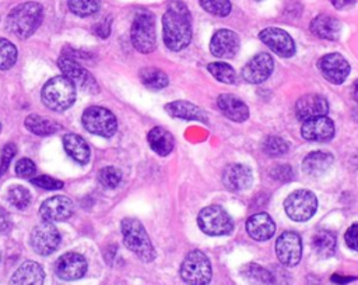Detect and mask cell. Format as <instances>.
I'll return each mask as SVG.
<instances>
[{
	"mask_svg": "<svg viewBox=\"0 0 358 285\" xmlns=\"http://www.w3.org/2000/svg\"><path fill=\"white\" fill-rule=\"evenodd\" d=\"M162 36L166 48L173 52L185 49L192 41V17L185 3L173 0L162 15Z\"/></svg>",
	"mask_w": 358,
	"mask_h": 285,
	"instance_id": "6da1fadb",
	"label": "cell"
},
{
	"mask_svg": "<svg viewBox=\"0 0 358 285\" xmlns=\"http://www.w3.org/2000/svg\"><path fill=\"white\" fill-rule=\"evenodd\" d=\"M43 7L36 1H25L14 7L7 17V29L17 38H29L41 25Z\"/></svg>",
	"mask_w": 358,
	"mask_h": 285,
	"instance_id": "7a4b0ae2",
	"label": "cell"
},
{
	"mask_svg": "<svg viewBox=\"0 0 358 285\" xmlns=\"http://www.w3.org/2000/svg\"><path fill=\"white\" fill-rule=\"evenodd\" d=\"M77 89L71 80L66 75H56L50 78L42 88V102L46 108L55 112L69 109L76 101Z\"/></svg>",
	"mask_w": 358,
	"mask_h": 285,
	"instance_id": "3957f363",
	"label": "cell"
},
{
	"mask_svg": "<svg viewBox=\"0 0 358 285\" xmlns=\"http://www.w3.org/2000/svg\"><path fill=\"white\" fill-rule=\"evenodd\" d=\"M123 243L141 261L150 263L155 258V249L148 238L147 231L137 218H124L120 224Z\"/></svg>",
	"mask_w": 358,
	"mask_h": 285,
	"instance_id": "277c9868",
	"label": "cell"
},
{
	"mask_svg": "<svg viewBox=\"0 0 358 285\" xmlns=\"http://www.w3.org/2000/svg\"><path fill=\"white\" fill-rule=\"evenodd\" d=\"M213 270L208 257L200 250H192L180 264V277L187 285H207Z\"/></svg>",
	"mask_w": 358,
	"mask_h": 285,
	"instance_id": "5b68a950",
	"label": "cell"
},
{
	"mask_svg": "<svg viewBox=\"0 0 358 285\" xmlns=\"http://www.w3.org/2000/svg\"><path fill=\"white\" fill-rule=\"evenodd\" d=\"M130 35L136 50H138L140 53L152 52L157 46L154 15L148 11L137 13L131 24Z\"/></svg>",
	"mask_w": 358,
	"mask_h": 285,
	"instance_id": "8992f818",
	"label": "cell"
},
{
	"mask_svg": "<svg viewBox=\"0 0 358 285\" xmlns=\"http://www.w3.org/2000/svg\"><path fill=\"white\" fill-rule=\"evenodd\" d=\"M200 229L210 236L229 235L234 231V221L220 205L204 207L197 217Z\"/></svg>",
	"mask_w": 358,
	"mask_h": 285,
	"instance_id": "52a82bcc",
	"label": "cell"
},
{
	"mask_svg": "<svg viewBox=\"0 0 358 285\" xmlns=\"http://www.w3.org/2000/svg\"><path fill=\"white\" fill-rule=\"evenodd\" d=\"M81 122L87 131L101 137H112L117 129L115 115L102 106L87 108L83 113Z\"/></svg>",
	"mask_w": 358,
	"mask_h": 285,
	"instance_id": "ba28073f",
	"label": "cell"
},
{
	"mask_svg": "<svg viewBox=\"0 0 358 285\" xmlns=\"http://www.w3.org/2000/svg\"><path fill=\"white\" fill-rule=\"evenodd\" d=\"M317 208V198L309 190H295L284 201V210L287 215L296 222L309 219Z\"/></svg>",
	"mask_w": 358,
	"mask_h": 285,
	"instance_id": "9c48e42d",
	"label": "cell"
},
{
	"mask_svg": "<svg viewBox=\"0 0 358 285\" xmlns=\"http://www.w3.org/2000/svg\"><path fill=\"white\" fill-rule=\"evenodd\" d=\"M57 66L62 70L63 75H66L69 80H71L76 87H78L87 92H91V94H96L99 91V85L95 81V78L74 59L62 56L57 60Z\"/></svg>",
	"mask_w": 358,
	"mask_h": 285,
	"instance_id": "30bf717a",
	"label": "cell"
},
{
	"mask_svg": "<svg viewBox=\"0 0 358 285\" xmlns=\"http://www.w3.org/2000/svg\"><path fill=\"white\" fill-rule=\"evenodd\" d=\"M60 243V233L57 228L48 221L38 224L31 232V246L35 253L41 256L52 254Z\"/></svg>",
	"mask_w": 358,
	"mask_h": 285,
	"instance_id": "8fae6325",
	"label": "cell"
},
{
	"mask_svg": "<svg viewBox=\"0 0 358 285\" xmlns=\"http://www.w3.org/2000/svg\"><path fill=\"white\" fill-rule=\"evenodd\" d=\"M275 254L282 265L294 267L302 256V242L296 232H282L275 242Z\"/></svg>",
	"mask_w": 358,
	"mask_h": 285,
	"instance_id": "7c38bea8",
	"label": "cell"
},
{
	"mask_svg": "<svg viewBox=\"0 0 358 285\" xmlns=\"http://www.w3.org/2000/svg\"><path fill=\"white\" fill-rule=\"evenodd\" d=\"M317 68L331 84H341L350 74V64L340 53H329L319 59Z\"/></svg>",
	"mask_w": 358,
	"mask_h": 285,
	"instance_id": "4fadbf2b",
	"label": "cell"
},
{
	"mask_svg": "<svg viewBox=\"0 0 358 285\" xmlns=\"http://www.w3.org/2000/svg\"><path fill=\"white\" fill-rule=\"evenodd\" d=\"M260 41L270 48L274 53L282 57H291L295 53V43L294 39L281 28H264L259 34Z\"/></svg>",
	"mask_w": 358,
	"mask_h": 285,
	"instance_id": "5bb4252c",
	"label": "cell"
},
{
	"mask_svg": "<svg viewBox=\"0 0 358 285\" xmlns=\"http://www.w3.org/2000/svg\"><path fill=\"white\" fill-rule=\"evenodd\" d=\"M274 70V60L271 54L262 52L253 56L243 67L242 77L250 84H260L266 81Z\"/></svg>",
	"mask_w": 358,
	"mask_h": 285,
	"instance_id": "9a60e30c",
	"label": "cell"
},
{
	"mask_svg": "<svg viewBox=\"0 0 358 285\" xmlns=\"http://www.w3.org/2000/svg\"><path fill=\"white\" fill-rule=\"evenodd\" d=\"M74 212V203L67 196H53L45 200L39 208L43 221L57 222L69 219Z\"/></svg>",
	"mask_w": 358,
	"mask_h": 285,
	"instance_id": "2e32d148",
	"label": "cell"
},
{
	"mask_svg": "<svg viewBox=\"0 0 358 285\" xmlns=\"http://www.w3.org/2000/svg\"><path fill=\"white\" fill-rule=\"evenodd\" d=\"M56 275L64 281H76L84 277L87 272V260L74 251L64 253L60 256L55 265Z\"/></svg>",
	"mask_w": 358,
	"mask_h": 285,
	"instance_id": "e0dca14e",
	"label": "cell"
},
{
	"mask_svg": "<svg viewBox=\"0 0 358 285\" xmlns=\"http://www.w3.org/2000/svg\"><path fill=\"white\" fill-rule=\"evenodd\" d=\"M301 134L305 140L323 142L329 141L334 136V123L330 117L317 116L308 120H303V124L301 127Z\"/></svg>",
	"mask_w": 358,
	"mask_h": 285,
	"instance_id": "ac0fdd59",
	"label": "cell"
},
{
	"mask_svg": "<svg viewBox=\"0 0 358 285\" xmlns=\"http://www.w3.org/2000/svg\"><path fill=\"white\" fill-rule=\"evenodd\" d=\"M241 41L236 32L231 29H218L210 42L211 53L218 59H231L236 54Z\"/></svg>",
	"mask_w": 358,
	"mask_h": 285,
	"instance_id": "d6986e66",
	"label": "cell"
},
{
	"mask_svg": "<svg viewBox=\"0 0 358 285\" xmlns=\"http://www.w3.org/2000/svg\"><path fill=\"white\" fill-rule=\"evenodd\" d=\"M329 112L327 99L319 94H306L295 103V113L299 120H308L317 116H324Z\"/></svg>",
	"mask_w": 358,
	"mask_h": 285,
	"instance_id": "ffe728a7",
	"label": "cell"
},
{
	"mask_svg": "<svg viewBox=\"0 0 358 285\" xmlns=\"http://www.w3.org/2000/svg\"><path fill=\"white\" fill-rule=\"evenodd\" d=\"M253 180L252 170L242 163H231L224 169L222 183L224 186L234 193L243 191L250 187Z\"/></svg>",
	"mask_w": 358,
	"mask_h": 285,
	"instance_id": "44dd1931",
	"label": "cell"
},
{
	"mask_svg": "<svg viewBox=\"0 0 358 285\" xmlns=\"http://www.w3.org/2000/svg\"><path fill=\"white\" fill-rule=\"evenodd\" d=\"M246 231L248 235L257 242L268 240L275 232V224L268 214L257 212L248 218Z\"/></svg>",
	"mask_w": 358,
	"mask_h": 285,
	"instance_id": "7402d4cb",
	"label": "cell"
},
{
	"mask_svg": "<svg viewBox=\"0 0 358 285\" xmlns=\"http://www.w3.org/2000/svg\"><path fill=\"white\" fill-rule=\"evenodd\" d=\"M45 271L36 261L22 263L11 275L8 285H43Z\"/></svg>",
	"mask_w": 358,
	"mask_h": 285,
	"instance_id": "603a6c76",
	"label": "cell"
},
{
	"mask_svg": "<svg viewBox=\"0 0 358 285\" xmlns=\"http://www.w3.org/2000/svg\"><path fill=\"white\" fill-rule=\"evenodd\" d=\"M217 105L222 115L234 122H245L249 117V109L245 102L232 94L220 95Z\"/></svg>",
	"mask_w": 358,
	"mask_h": 285,
	"instance_id": "cb8c5ba5",
	"label": "cell"
},
{
	"mask_svg": "<svg viewBox=\"0 0 358 285\" xmlns=\"http://www.w3.org/2000/svg\"><path fill=\"white\" fill-rule=\"evenodd\" d=\"M310 31L315 36L320 39L327 41H336L341 31V24L337 18L327 15V14H319L310 21Z\"/></svg>",
	"mask_w": 358,
	"mask_h": 285,
	"instance_id": "d4e9b609",
	"label": "cell"
},
{
	"mask_svg": "<svg viewBox=\"0 0 358 285\" xmlns=\"http://www.w3.org/2000/svg\"><path fill=\"white\" fill-rule=\"evenodd\" d=\"M165 110L172 116V117H179V119H186V120H197L201 123H207V115L204 113L203 109L196 106L194 103L189 101H173L165 105Z\"/></svg>",
	"mask_w": 358,
	"mask_h": 285,
	"instance_id": "484cf974",
	"label": "cell"
},
{
	"mask_svg": "<svg viewBox=\"0 0 358 285\" xmlns=\"http://www.w3.org/2000/svg\"><path fill=\"white\" fill-rule=\"evenodd\" d=\"M333 163V155L327 151H312L302 161V169L306 175L320 176Z\"/></svg>",
	"mask_w": 358,
	"mask_h": 285,
	"instance_id": "4316f807",
	"label": "cell"
},
{
	"mask_svg": "<svg viewBox=\"0 0 358 285\" xmlns=\"http://www.w3.org/2000/svg\"><path fill=\"white\" fill-rule=\"evenodd\" d=\"M63 145L66 152L78 163H87L90 161L91 151L87 141L81 136L73 133L63 136Z\"/></svg>",
	"mask_w": 358,
	"mask_h": 285,
	"instance_id": "83f0119b",
	"label": "cell"
},
{
	"mask_svg": "<svg viewBox=\"0 0 358 285\" xmlns=\"http://www.w3.org/2000/svg\"><path fill=\"white\" fill-rule=\"evenodd\" d=\"M147 140H148V144H150L151 149L154 152H157L158 155H161V156H165V155L171 154L172 149H173V145H175L172 134L168 130H165L159 126L152 127L148 131Z\"/></svg>",
	"mask_w": 358,
	"mask_h": 285,
	"instance_id": "f1b7e54d",
	"label": "cell"
},
{
	"mask_svg": "<svg viewBox=\"0 0 358 285\" xmlns=\"http://www.w3.org/2000/svg\"><path fill=\"white\" fill-rule=\"evenodd\" d=\"M241 275L249 285H275L271 271L256 263H248L241 268Z\"/></svg>",
	"mask_w": 358,
	"mask_h": 285,
	"instance_id": "f546056e",
	"label": "cell"
},
{
	"mask_svg": "<svg viewBox=\"0 0 358 285\" xmlns=\"http://www.w3.org/2000/svg\"><path fill=\"white\" fill-rule=\"evenodd\" d=\"M336 236L333 232L329 231H319L312 238V249L315 254L320 258H329L336 251Z\"/></svg>",
	"mask_w": 358,
	"mask_h": 285,
	"instance_id": "4dcf8cb0",
	"label": "cell"
},
{
	"mask_svg": "<svg viewBox=\"0 0 358 285\" xmlns=\"http://www.w3.org/2000/svg\"><path fill=\"white\" fill-rule=\"evenodd\" d=\"M25 127L36 136H50L59 130V124L39 115H29L25 119Z\"/></svg>",
	"mask_w": 358,
	"mask_h": 285,
	"instance_id": "1f68e13d",
	"label": "cell"
},
{
	"mask_svg": "<svg viewBox=\"0 0 358 285\" xmlns=\"http://www.w3.org/2000/svg\"><path fill=\"white\" fill-rule=\"evenodd\" d=\"M138 75H140L141 82L147 88H151V89H162L169 82L168 75L157 67H144L140 70Z\"/></svg>",
	"mask_w": 358,
	"mask_h": 285,
	"instance_id": "d6a6232c",
	"label": "cell"
},
{
	"mask_svg": "<svg viewBox=\"0 0 358 285\" xmlns=\"http://www.w3.org/2000/svg\"><path fill=\"white\" fill-rule=\"evenodd\" d=\"M7 201L18 210H25L31 204V193L20 184L11 186L7 191Z\"/></svg>",
	"mask_w": 358,
	"mask_h": 285,
	"instance_id": "836d02e7",
	"label": "cell"
},
{
	"mask_svg": "<svg viewBox=\"0 0 358 285\" xmlns=\"http://www.w3.org/2000/svg\"><path fill=\"white\" fill-rule=\"evenodd\" d=\"M208 71L213 74V77L224 84H232L235 81V70L232 66H229L225 61H213L207 66Z\"/></svg>",
	"mask_w": 358,
	"mask_h": 285,
	"instance_id": "e575fe53",
	"label": "cell"
},
{
	"mask_svg": "<svg viewBox=\"0 0 358 285\" xmlns=\"http://www.w3.org/2000/svg\"><path fill=\"white\" fill-rule=\"evenodd\" d=\"M289 148L288 141L278 136H268L263 141V151L270 156H280L284 155Z\"/></svg>",
	"mask_w": 358,
	"mask_h": 285,
	"instance_id": "d590c367",
	"label": "cell"
},
{
	"mask_svg": "<svg viewBox=\"0 0 358 285\" xmlns=\"http://www.w3.org/2000/svg\"><path fill=\"white\" fill-rule=\"evenodd\" d=\"M69 8L78 17H88L99 10V0H69Z\"/></svg>",
	"mask_w": 358,
	"mask_h": 285,
	"instance_id": "8d00e7d4",
	"label": "cell"
},
{
	"mask_svg": "<svg viewBox=\"0 0 358 285\" xmlns=\"http://www.w3.org/2000/svg\"><path fill=\"white\" fill-rule=\"evenodd\" d=\"M17 60V49L14 43L0 38V70H7L14 66Z\"/></svg>",
	"mask_w": 358,
	"mask_h": 285,
	"instance_id": "74e56055",
	"label": "cell"
},
{
	"mask_svg": "<svg viewBox=\"0 0 358 285\" xmlns=\"http://www.w3.org/2000/svg\"><path fill=\"white\" fill-rule=\"evenodd\" d=\"M98 180L108 189H115L122 182V172L115 166H105L98 173Z\"/></svg>",
	"mask_w": 358,
	"mask_h": 285,
	"instance_id": "f35d334b",
	"label": "cell"
},
{
	"mask_svg": "<svg viewBox=\"0 0 358 285\" xmlns=\"http://www.w3.org/2000/svg\"><path fill=\"white\" fill-rule=\"evenodd\" d=\"M200 6L210 14L225 17L231 13V1L229 0H199Z\"/></svg>",
	"mask_w": 358,
	"mask_h": 285,
	"instance_id": "ab89813d",
	"label": "cell"
},
{
	"mask_svg": "<svg viewBox=\"0 0 358 285\" xmlns=\"http://www.w3.org/2000/svg\"><path fill=\"white\" fill-rule=\"evenodd\" d=\"M32 184L41 187V189H46V190H59L63 187V183L57 179H53L48 175H41L36 177H32Z\"/></svg>",
	"mask_w": 358,
	"mask_h": 285,
	"instance_id": "60d3db41",
	"label": "cell"
},
{
	"mask_svg": "<svg viewBox=\"0 0 358 285\" xmlns=\"http://www.w3.org/2000/svg\"><path fill=\"white\" fill-rule=\"evenodd\" d=\"M36 172V166L35 163L28 159V158H22L20 159L17 163H15V173L20 176V177H24V179H28V177H32Z\"/></svg>",
	"mask_w": 358,
	"mask_h": 285,
	"instance_id": "b9f144b4",
	"label": "cell"
},
{
	"mask_svg": "<svg viewBox=\"0 0 358 285\" xmlns=\"http://www.w3.org/2000/svg\"><path fill=\"white\" fill-rule=\"evenodd\" d=\"M15 152H17V148H15V145L13 142H7L3 147L1 156H0V175H3L8 169V166L11 163V159L14 158Z\"/></svg>",
	"mask_w": 358,
	"mask_h": 285,
	"instance_id": "7bdbcfd3",
	"label": "cell"
},
{
	"mask_svg": "<svg viewBox=\"0 0 358 285\" xmlns=\"http://www.w3.org/2000/svg\"><path fill=\"white\" fill-rule=\"evenodd\" d=\"M270 175L273 179H275L277 182H281V183H287V182L292 180V177H294V172L289 165H277L271 169Z\"/></svg>",
	"mask_w": 358,
	"mask_h": 285,
	"instance_id": "ee69618b",
	"label": "cell"
},
{
	"mask_svg": "<svg viewBox=\"0 0 358 285\" xmlns=\"http://www.w3.org/2000/svg\"><path fill=\"white\" fill-rule=\"evenodd\" d=\"M344 240L350 249L358 251V224H352L347 229V232L344 235Z\"/></svg>",
	"mask_w": 358,
	"mask_h": 285,
	"instance_id": "f6af8a7d",
	"label": "cell"
},
{
	"mask_svg": "<svg viewBox=\"0 0 358 285\" xmlns=\"http://www.w3.org/2000/svg\"><path fill=\"white\" fill-rule=\"evenodd\" d=\"M110 24H112V20L109 17L106 20L98 22L94 27V34L98 35L99 38H108L109 34H110Z\"/></svg>",
	"mask_w": 358,
	"mask_h": 285,
	"instance_id": "bcb514c9",
	"label": "cell"
},
{
	"mask_svg": "<svg viewBox=\"0 0 358 285\" xmlns=\"http://www.w3.org/2000/svg\"><path fill=\"white\" fill-rule=\"evenodd\" d=\"M11 229V218L8 215V212L0 207V235L7 233Z\"/></svg>",
	"mask_w": 358,
	"mask_h": 285,
	"instance_id": "7dc6e473",
	"label": "cell"
},
{
	"mask_svg": "<svg viewBox=\"0 0 358 285\" xmlns=\"http://www.w3.org/2000/svg\"><path fill=\"white\" fill-rule=\"evenodd\" d=\"M330 1H331V4H333L336 8H338V10L345 8V7H348V6H351V4L354 3V0H330Z\"/></svg>",
	"mask_w": 358,
	"mask_h": 285,
	"instance_id": "c3c4849f",
	"label": "cell"
},
{
	"mask_svg": "<svg viewBox=\"0 0 358 285\" xmlns=\"http://www.w3.org/2000/svg\"><path fill=\"white\" fill-rule=\"evenodd\" d=\"M354 279H355L354 277H347V278L338 277V275H333V277H331V281L336 282V284H347V282H351V281H354Z\"/></svg>",
	"mask_w": 358,
	"mask_h": 285,
	"instance_id": "681fc988",
	"label": "cell"
},
{
	"mask_svg": "<svg viewBox=\"0 0 358 285\" xmlns=\"http://www.w3.org/2000/svg\"><path fill=\"white\" fill-rule=\"evenodd\" d=\"M352 98L354 101L358 103V78L354 81L352 84Z\"/></svg>",
	"mask_w": 358,
	"mask_h": 285,
	"instance_id": "f907efd6",
	"label": "cell"
},
{
	"mask_svg": "<svg viewBox=\"0 0 358 285\" xmlns=\"http://www.w3.org/2000/svg\"><path fill=\"white\" fill-rule=\"evenodd\" d=\"M0 260H1V254H0Z\"/></svg>",
	"mask_w": 358,
	"mask_h": 285,
	"instance_id": "816d5d0a",
	"label": "cell"
},
{
	"mask_svg": "<svg viewBox=\"0 0 358 285\" xmlns=\"http://www.w3.org/2000/svg\"><path fill=\"white\" fill-rule=\"evenodd\" d=\"M257 1H260V0H257Z\"/></svg>",
	"mask_w": 358,
	"mask_h": 285,
	"instance_id": "f5cc1de1",
	"label": "cell"
}]
</instances>
